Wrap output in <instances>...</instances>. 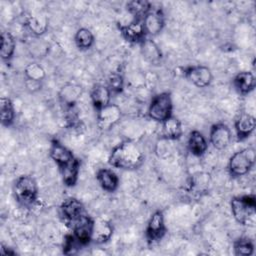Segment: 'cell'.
I'll return each instance as SVG.
<instances>
[{
    "label": "cell",
    "instance_id": "cell-1",
    "mask_svg": "<svg viewBox=\"0 0 256 256\" xmlns=\"http://www.w3.org/2000/svg\"><path fill=\"white\" fill-rule=\"evenodd\" d=\"M50 156L58 165L64 183L67 186H73L77 181L79 172V161L73 153L59 141L53 140L50 147Z\"/></svg>",
    "mask_w": 256,
    "mask_h": 256
},
{
    "label": "cell",
    "instance_id": "cell-2",
    "mask_svg": "<svg viewBox=\"0 0 256 256\" xmlns=\"http://www.w3.org/2000/svg\"><path fill=\"white\" fill-rule=\"evenodd\" d=\"M144 160V155L138 145L130 140L123 141L113 148L109 163L120 169H135L139 167Z\"/></svg>",
    "mask_w": 256,
    "mask_h": 256
},
{
    "label": "cell",
    "instance_id": "cell-3",
    "mask_svg": "<svg viewBox=\"0 0 256 256\" xmlns=\"http://www.w3.org/2000/svg\"><path fill=\"white\" fill-rule=\"evenodd\" d=\"M16 199L23 205L28 206L33 204L38 195L37 183L32 176L23 175L19 177L14 186Z\"/></svg>",
    "mask_w": 256,
    "mask_h": 256
},
{
    "label": "cell",
    "instance_id": "cell-4",
    "mask_svg": "<svg viewBox=\"0 0 256 256\" xmlns=\"http://www.w3.org/2000/svg\"><path fill=\"white\" fill-rule=\"evenodd\" d=\"M255 161V150L245 148L234 153L228 164L230 173L233 176H242L249 172Z\"/></svg>",
    "mask_w": 256,
    "mask_h": 256
},
{
    "label": "cell",
    "instance_id": "cell-5",
    "mask_svg": "<svg viewBox=\"0 0 256 256\" xmlns=\"http://www.w3.org/2000/svg\"><path fill=\"white\" fill-rule=\"evenodd\" d=\"M255 197L253 195H245L234 197L231 200V211L237 222L246 224L255 213Z\"/></svg>",
    "mask_w": 256,
    "mask_h": 256
},
{
    "label": "cell",
    "instance_id": "cell-6",
    "mask_svg": "<svg viewBox=\"0 0 256 256\" xmlns=\"http://www.w3.org/2000/svg\"><path fill=\"white\" fill-rule=\"evenodd\" d=\"M148 115L151 119L163 122L172 116V100L169 93L156 95L148 108Z\"/></svg>",
    "mask_w": 256,
    "mask_h": 256
},
{
    "label": "cell",
    "instance_id": "cell-7",
    "mask_svg": "<svg viewBox=\"0 0 256 256\" xmlns=\"http://www.w3.org/2000/svg\"><path fill=\"white\" fill-rule=\"evenodd\" d=\"M94 221L86 214L73 222L74 237L79 244L85 245L92 240Z\"/></svg>",
    "mask_w": 256,
    "mask_h": 256
},
{
    "label": "cell",
    "instance_id": "cell-8",
    "mask_svg": "<svg viewBox=\"0 0 256 256\" xmlns=\"http://www.w3.org/2000/svg\"><path fill=\"white\" fill-rule=\"evenodd\" d=\"M121 118V109L115 104H108L107 106L98 110L97 120L98 126L107 130L113 127Z\"/></svg>",
    "mask_w": 256,
    "mask_h": 256
},
{
    "label": "cell",
    "instance_id": "cell-9",
    "mask_svg": "<svg viewBox=\"0 0 256 256\" xmlns=\"http://www.w3.org/2000/svg\"><path fill=\"white\" fill-rule=\"evenodd\" d=\"M185 75L191 83L199 88L208 86L212 81V73L210 69L202 65L188 67L185 70Z\"/></svg>",
    "mask_w": 256,
    "mask_h": 256
},
{
    "label": "cell",
    "instance_id": "cell-10",
    "mask_svg": "<svg viewBox=\"0 0 256 256\" xmlns=\"http://www.w3.org/2000/svg\"><path fill=\"white\" fill-rule=\"evenodd\" d=\"M166 227L164 224V217L162 212L156 211L150 217L146 227V238L151 242L160 240L165 234Z\"/></svg>",
    "mask_w": 256,
    "mask_h": 256
},
{
    "label": "cell",
    "instance_id": "cell-11",
    "mask_svg": "<svg viewBox=\"0 0 256 256\" xmlns=\"http://www.w3.org/2000/svg\"><path fill=\"white\" fill-rule=\"evenodd\" d=\"M231 141V131L226 124L217 123L211 127L210 142L218 150L225 149Z\"/></svg>",
    "mask_w": 256,
    "mask_h": 256
},
{
    "label": "cell",
    "instance_id": "cell-12",
    "mask_svg": "<svg viewBox=\"0 0 256 256\" xmlns=\"http://www.w3.org/2000/svg\"><path fill=\"white\" fill-rule=\"evenodd\" d=\"M61 211L64 218L71 223L85 215L84 206L75 198L66 199L61 205Z\"/></svg>",
    "mask_w": 256,
    "mask_h": 256
},
{
    "label": "cell",
    "instance_id": "cell-13",
    "mask_svg": "<svg viewBox=\"0 0 256 256\" xmlns=\"http://www.w3.org/2000/svg\"><path fill=\"white\" fill-rule=\"evenodd\" d=\"M143 26L145 33L150 35H157L164 26V18L160 11L150 10L143 17Z\"/></svg>",
    "mask_w": 256,
    "mask_h": 256
},
{
    "label": "cell",
    "instance_id": "cell-14",
    "mask_svg": "<svg viewBox=\"0 0 256 256\" xmlns=\"http://www.w3.org/2000/svg\"><path fill=\"white\" fill-rule=\"evenodd\" d=\"M123 37L129 42H142L145 39V30L143 23L139 20L120 27Z\"/></svg>",
    "mask_w": 256,
    "mask_h": 256
},
{
    "label": "cell",
    "instance_id": "cell-15",
    "mask_svg": "<svg viewBox=\"0 0 256 256\" xmlns=\"http://www.w3.org/2000/svg\"><path fill=\"white\" fill-rule=\"evenodd\" d=\"M111 90L108 86L103 84L95 85L91 90V100L94 107L99 110L110 104Z\"/></svg>",
    "mask_w": 256,
    "mask_h": 256
},
{
    "label": "cell",
    "instance_id": "cell-16",
    "mask_svg": "<svg viewBox=\"0 0 256 256\" xmlns=\"http://www.w3.org/2000/svg\"><path fill=\"white\" fill-rule=\"evenodd\" d=\"M255 128V118L248 113H242L235 122V129L239 139L247 138Z\"/></svg>",
    "mask_w": 256,
    "mask_h": 256
},
{
    "label": "cell",
    "instance_id": "cell-17",
    "mask_svg": "<svg viewBox=\"0 0 256 256\" xmlns=\"http://www.w3.org/2000/svg\"><path fill=\"white\" fill-rule=\"evenodd\" d=\"M113 233V228L109 222L100 219L94 221L92 239L97 243H104L110 239Z\"/></svg>",
    "mask_w": 256,
    "mask_h": 256
},
{
    "label": "cell",
    "instance_id": "cell-18",
    "mask_svg": "<svg viewBox=\"0 0 256 256\" xmlns=\"http://www.w3.org/2000/svg\"><path fill=\"white\" fill-rule=\"evenodd\" d=\"M97 181L100 186L108 192H113L118 187L119 179L117 175L110 169H100L97 172Z\"/></svg>",
    "mask_w": 256,
    "mask_h": 256
},
{
    "label": "cell",
    "instance_id": "cell-19",
    "mask_svg": "<svg viewBox=\"0 0 256 256\" xmlns=\"http://www.w3.org/2000/svg\"><path fill=\"white\" fill-rule=\"evenodd\" d=\"M188 148L193 155L201 156L206 152L208 143L202 133L199 131H192L188 139Z\"/></svg>",
    "mask_w": 256,
    "mask_h": 256
},
{
    "label": "cell",
    "instance_id": "cell-20",
    "mask_svg": "<svg viewBox=\"0 0 256 256\" xmlns=\"http://www.w3.org/2000/svg\"><path fill=\"white\" fill-rule=\"evenodd\" d=\"M234 86L242 94L249 93L255 87L254 75L248 71L238 73L234 78Z\"/></svg>",
    "mask_w": 256,
    "mask_h": 256
},
{
    "label": "cell",
    "instance_id": "cell-21",
    "mask_svg": "<svg viewBox=\"0 0 256 256\" xmlns=\"http://www.w3.org/2000/svg\"><path fill=\"white\" fill-rule=\"evenodd\" d=\"M141 52L143 57L150 63H158L162 58L160 48L150 39H144L141 42Z\"/></svg>",
    "mask_w": 256,
    "mask_h": 256
},
{
    "label": "cell",
    "instance_id": "cell-22",
    "mask_svg": "<svg viewBox=\"0 0 256 256\" xmlns=\"http://www.w3.org/2000/svg\"><path fill=\"white\" fill-rule=\"evenodd\" d=\"M162 135L167 139H178L182 135L181 122L176 117H169L162 122Z\"/></svg>",
    "mask_w": 256,
    "mask_h": 256
},
{
    "label": "cell",
    "instance_id": "cell-23",
    "mask_svg": "<svg viewBox=\"0 0 256 256\" xmlns=\"http://www.w3.org/2000/svg\"><path fill=\"white\" fill-rule=\"evenodd\" d=\"M15 51V39L10 32L1 33V47L0 54L3 60H9L12 58Z\"/></svg>",
    "mask_w": 256,
    "mask_h": 256
},
{
    "label": "cell",
    "instance_id": "cell-24",
    "mask_svg": "<svg viewBox=\"0 0 256 256\" xmlns=\"http://www.w3.org/2000/svg\"><path fill=\"white\" fill-rule=\"evenodd\" d=\"M81 92L82 89L80 86L75 84H68L62 88L60 92V98L65 105L71 107L77 101L81 95Z\"/></svg>",
    "mask_w": 256,
    "mask_h": 256
},
{
    "label": "cell",
    "instance_id": "cell-25",
    "mask_svg": "<svg viewBox=\"0 0 256 256\" xmlns=\"http://www.w3.org/2000/svg\"><path fill=\"white\" fill-rule=\"evenodd\" d=\"M0 114L3 125H10L15 118V110L12 101L8 97H1L0 99Z\"/></svg>",
    "mask_w": 256,
    "mask_h": 256
},
{
    "label": "cell",
    "instance_id": "cell-26",
    "mask_svg": "<svg viewBox=\"0 0 256 256\" xmlns=\"http://www.w3.org/2000/svg\"><path fill=\"white\" fill-rule=\"evenodd\" d=\"M74 39L79 49H89L94 43V36L87 28H80L76 32Z\"/></svg>",
    "mask_w": 256,
    "mask_h": 256
},
{
    "label": "cell",
    "instance_id": "cell-27",
    "mask_svg": "<svg viewBox=\"0 0 256 256\" xmlns=\"http://www.w3.org/2000/svg\"><path fill=\"white\" fill-rule=\"evenodd\" d=\"M27 26L35 35H41L48 28L47 19L43 16H31L27 21Z\"/></svg>",
    "mask_w": 256,
    "mask_h": 256
},
{
    "label": "cell",
    "instance_id": "cell-28",
    "mask_svg": "<svg viewBox=\"0 0 256 256\" xmlns=\"http://www.w3.org/2000/svg\"><path fill=\"white\" fill-rule=\"evenodd\" d=\"M27 80L40 82L45 78V70L38 63H30L25 67L24 70Z\"/></svg>",
    "mask_w": 256,
    "mask_h": 256
},
{
    "label": "cell",
    "instance_id": "cell-29",
    "mask_svg": "<svg viewBox=\"0 0 256 256\" xmlns=\"http://www.w3.org/2000/svg\"><path fill=\"white\" fill-rule=\"evenodd\" d=\"M127 9L135 17H144L151 10V6L147 1H130L127 3Z\"/></svg>",
    "mask_w": 256,
    "mask_h": 256
},
{
    "label": "cell",
    "instance_id": "cell-30",
    "mask_svg": "<svg viewBox=\"0 0 256 256\" xmlns=\"http://www.w3.org/2000/svg\"><path fill=\"white\" fill-rule=\"evenodd\" d=\"M253 243L248 238H240L234 243V252L236 255L249 256L253 253Z\"/></svg>",
    "mask_w": 256,
    "mask_h": 256
},
{
    "label": "cell",
    "instance_id": "cell-31",
    "mask_svg": "<svg viewBox=\"0 0 256 256\" xmlns=\"http://www.w3.org/2000/svg\"><path fill=\"white\" fill-rule=\"evenodd\" d=\"M108 87L113 92H120L123 88V78L117 73H112L108 78Z\"/></svg>",
    "mask_w": 256,
    "mask_h": 256
},
{
    "label": "cell",
    "instance_id": "cell-32",
    "mask_svg": "<svg viewBox=\"0 0 256 256\" xmlns=\"http://www.w3.org/2000/svg\"><path fill=\"white\" fill-rule=\"evenodd\" d=\"M45 46H48L47 43H45L44 41H41V40H36V41L31 42V44L29 46V49H30L31 54L35 55L36 57H40L44 54L39 50V47L41 48V47H45Z\"/></svg>",
    "mask_w": 256,
    "mask_h": 256
}]
</instances>
